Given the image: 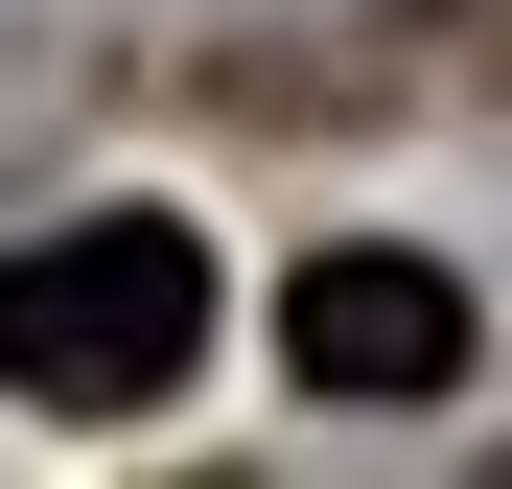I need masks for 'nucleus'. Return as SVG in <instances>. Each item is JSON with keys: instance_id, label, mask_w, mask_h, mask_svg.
Instances as JSON below:
<instances>
[{"instance_id": "obj_1", "label": "nucleus", "mask_w": 512, "mask_h": 489, "mask_svg": "<svg viewBox=\"0 0 512 489\" xmlns=\"http://www.w3.org/2000/svg\"><path fill=\"white\" fill-rule=\"evenodd\" d=\"M210 373V233L187 210H70L0 257V396L47 420H140V396Z\"/></svg>"}, {"instance_id": "obj_2", "label": "nucleus", "mask_w": 512, "mask_h": 489, "mask_svg": "<svg viewBox=\"0 0 512 489\" xmlns=\"http://www.w3.org/2000/svg\"><path fill=\"white\" fill-rule=\"evenodd\" d=\"M466 350H489V303H466L443 257H396V233H326V257L280 280V373H303V396H350V420L466 396Z\"/></svg>"}]
</instances>
